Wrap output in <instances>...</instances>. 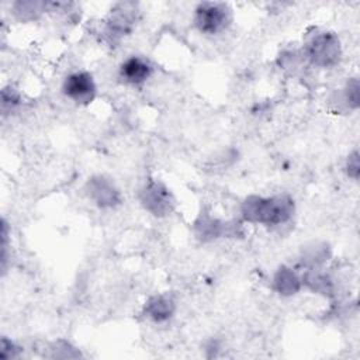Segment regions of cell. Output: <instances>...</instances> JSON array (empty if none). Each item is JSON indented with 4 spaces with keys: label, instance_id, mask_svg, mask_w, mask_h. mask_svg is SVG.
Segmentation results:
<instances>
[{
    "label": "cell",
    "instance_id": "cell-1",
    "mask_svg": "<svg viewBox=\"0 0 360 360\" xmlns=\"http://www.w3.org/2000/svg\"><path fill=\"white\" fill-rule=\"evenodd\" d=\"M243 219L267 226L281 225L294 214V200L285 194L273 197L249 195L240 205Z\"/></svg>",
    "mask_w": 360,
    "mask_h": 360
},
{
    "label": "cell",
    "instance_id": "cell-2",
    "mask_svg": "<svg viewBox=\"0 0 360 360\" xmlns=\"http://www.w3.org/2000/svg\"><path fill=\"white\" fill-rule=\"evenodd\" d=\"M304 52L311 65L318 68H333L342 58L339 37L330 31H319L307 41Z\"/></svg>",
    "mask_w": 360,
    "mask_h": 360
},
{
    "label": "cell",
    "instance_id": "cell-3",
    "mask_svg": "<svg viewBox=\"0 0 360 360\" xmlns=\"http://www.w3.org/2000/svg\"><path fill=\"white\" fill-rule=\"evenodd\" d=\"M193 21L201 34L217 35L229 27L232 10L225 3L202 1L195 7Z\"/></svg>",
    "mask_w": 360,
    "mask_h": 360
},
{
    "label": "cell",
    "instance_id": "cell-4",
    "mask_svg": "<svg viewBox=\"0 0 360 360\" xmlns=\"http://www.w3.org/2000/svg\"><path fill=\"white\" fill-rule=\"evenodd\" d=\"M139 201L142 207L155 217L170 215L176 201L170 190L159 180L146 181L139 190Z\"/></svg>",
    "mask_w": 360,
    "mask_h": 360
},
{
    "label": "cell",
    "instance_id": "cell-5",
    "mask_svg": "<svg viewBox=\"0 0 360 360\" xmlns=\"http://www.w3.org/2000/svg\"><path fill=\"white\" fill-rule=\"evenodd\" d=\"M63 94L80 105L90 104L97 93V87L91 73L86 70H77L68 75L62 83Z\"/></svg>",
    "mask_w": 360,
    "mask_h": 360
},
{
    "label": "cell",
    "instance_id": "cell-6",
    "mask_svg": "<svg viewBox=\"0 0 360 360\" xmlns=\"http://www.w3.org/2000/svg\"><path fill=\"white\" fill-rule=\"evenodd\" d=\"M86 194L100 208H115L121 204L122 197L115 183L103 174L91 176L86 186Z\"/></svg>",
    "mask_w": 360,
    "mask_h": 360
},
{
    "label": "cell",
    "instance_id": "cell-7",
    "mask_svg": "<svg viewBox=\"0 0 360 360\" xmlns=\"http://www.w3.org/2000/svg\"><path fill=\"white\" fill-rule=\"evenodd\" d=\"M136 11L135 3H117L111 8V14L107 21L108 35L112 38L128 35L135 25Z\"/></svg>",
    "mask_w": 360,
    "mask_h": 360
},
{
    "label": "cell",
    "instance_id": "cell-8",
    "mask_svg": "<svg viewBox=\"0 0 360 360\" xmlns=\"http://www.w3.org/2000/svg\"><path fill=\"white\" fill-rule=\"evenodd\" d=\"M152 72H153V68L145 58L132 55L121 63L118 76L125 84L139 86L150 77Z\"/></svg>",
    "mask_w": 360,
    "mask_h": 360
},
{
    "label": "cell",
    "instance_id": "cell-9",
    "mask_svg": "<svg viewBox=\"0 0 360 360\" xmlns=\"http://www.w3.org/2000/svg\"><path fill=\"white\" fill-rule=\"evenodd\" d=\"M176 311L174 301L165 294L150 297L143 305V314L156 323L169 321Z\"/></svg>",
    "mask_w": 360,
    "mask_h": 360
},
{
    "label": "cell",
    "instance_id": "cell-10",
    "mask_svg": "<svg viewBox=\"0 0 360 360\" xmlns=\"http://www.w3.org/2000/svg\"><path fill=\"white\" fill-rule=\"evenodd\" d=\"M195 233L202 240H211L215 238H221L224 235L231 233V224L224 222L215 217H211L208 214H201L195 224Z\"/></svg>",
    "mask_w": 360,
    "mask_h": 360
},
{
    "label": "cell",
    "instance_id": "cell-11",
    "mask_svg": "<svg viewBox=\"0 0 360 360\" xmlns=\"http://www.w3.org/2000/svg\"><path fill=\"white\" fill-rule=\"evenodd\" d=\"M302 285L297 273L287 266H280L273 277V288L283 297H291L300 291Z\"/></svg>",
    "mask_w": 360,
    "mask_h": 360
},
{
    "label": "cell",
    "instance_id": "cell-12",
    "mask_svg": "<svg viewBox=\"0 0 360 360\" xmlns=\"http://www.w3.org/2000/svg\"><path fill=\"white\" fill-rule=\"evenodd\" d=\"M309 290L322 294L325 297H330L333 294V284L329 280V277L323 273H321L316 269L307 270L305 276L301 280Z\"/></svg>",
    "mask_w": 360,
    "mask_h": 360
},
{
    "label": "cell",
    "instance_id": "cell-13",
    "mask_svg": "<svg viewBox=\"0 0 360 360\" xmlns=\"http://www.w3.org/2000/svg\"><path fill=\"white\" fill-rule=\"evenodd\" d=\"M46 3H39V1H18L14 4V13L21 18V20H31L35 18V15L41 11H45Z\"/></svg>",
    "mask_w": 360,
    "mask_h": 360
},
{
    "label": "cell",
    "instance_id": "cell-14",
    "mask_svg": "<svg viewBox=\"0 0 360 360\" xmlns=\"http://www.w3.org/2000/svg\"><path fill=\"white\" fill-rule=\"evenodd\" d=\"M359 90H360V86H359L357 77H352L343 89L345 101L350 108H357L359 107Z\"/></svg>",
    "mask_w": 360,
    "mask_h": 360
},
{
    "label": "cell",
    "instance_id": "cell-15",
    "mask_svg": "<svg viewBox=\"0 0 360 360\" xmlns=\"http://www.w3.org/2000/svg\"><path fill=\"white\" fill-rule=\"evenodd\" d=\"M21 101V97H20V93L13 89L11 86L8 87H4L1 90V107H3V111H11L14 110Z\"/></svg>",
    "mask_w": 360,
    "mask_h": 360
},
{
    "label": "cell",
    "instance_id": "cell-16",
    "mask_svg": "<svg viewBox=\"0 0 360 360\" xmlns=\"http://www.w3.org/2000/svg\"><path fill=\"white\" fill-rule=\"evenodd\" d=\"M346 173L350 179L357 180L359 174H360V163H359V152L353 150L346 160Z\"/></svg>",
    "mask_w": 360,
    "mask_h": 360
},
{
    "label": "cell",
    "instance_id": "cell-17",
    "mask_svg": "<svg viewBox=\"0 0 360 360\" xmlns=\"http://www.w3.org/2000/svg\"><path fill=\"white\" fill-rule=\"evenodd\" d=\"M17 352H18V347H17L11 340H8L7 338H3V339H1L0 359L7 360V359H11V357H15V356H17Z\"/></svg>",
    "mask_w": 360,
    "mask_h": 360
}]
</instances>
